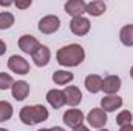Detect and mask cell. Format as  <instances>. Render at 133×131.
<instances>
[{"label":"cell","mask_w":133,"mask_h":131,"mask_svg":"<svg viewBox=\"0 0 133 131\" xmlns=\"http://www.w3.org/2000/svg\"><path fill=\"white\" fill-rule=\"evenodd\" d=\"M56 60L59 65L66 68L79 66L85 60V49L79 43H70L66 46H62L56 53Z\"/></svg>","instance_id":"cell-1"},{"label":"cell","mask_w":133,"mask_h":131,"mask_svg":"<svg viewBox=\"0 0 133 131\" xmlns=\"http://www.w3.org/2000/svg\"><path fill=\"white\" fill-rule=\"evenodd\" d=\"M19 117L25 125L42 123L48 119V110L43 105H25L20 110Z\"/></svg>","instance_id":"cell-2"},{"label":"cell","mask_w":133,"mask_h":131,"mask_svg":"<svg viewBox=\"0 0 133 131\" xmlns=\"http://www.w3.org/2000/svg\"><path fill=\"white\" fill-rule=\"evenodd\" d=\"M37 28L42 34H54L59 31L61 28V19L57 16H53V14H48L45 17H42L37 23Z\"/></svg>","instance_id":"cell-3"},{"label":"cell","mask_w":133,"mask_h":131,"mask_svg":"<svg viewBox=\"0 0 133 131\" xmlns=\"http://www.w3.org/2000/svg\"><path fill=\"white\" fill-rule=\"evenodd\" d=\"M62 120H64V123H65L66 127H70V128L74 130V128L84 125L85 116H84V113H82L81 110H77V108H70V110H66L65 113H64Z\"/></svg>","instance_id":"cell-4"},{"label":"cell","mask_w":133,"mask_h":131,"mask_svg":"<svg viewBox=\"0 0 133 131\" xmlns=\"http://www.w3.org/2000/svg\"><path fill=\"white\" fill-rule=\"evenodd\" d=\"M8 68L14 74H20V76H26L30 72V63H28V60L25 57H22V56H17V54L11 56L8 59Z\"/></svg>","instance_id":"cell-5"},{"label":"cell","mask_w":133,"mask_h":131,"mask_svg":"<svg viewBox=\"0 0 133 131\" xmlns=\"http://www.w3.org/2000/svg\"><path fill=\"white\" fill-rule=\"evenodd\" d=\"M90 30H91L90 20L87 17H84V16L82 17H74L70 22V31L74 34V35H77V37L87 35V34L90 33Z\"/></svg>","instance_id":"cell-6"},{"label":"cell","mask_w":133,"mask_h":131,"mask_svg":"<svg viewBox=\"0 0 133 131\" xmlns=\"http://www.w3.org/2000/svg\"><path fill=\"white\" fill-rule=\"evenodd\" d=\"M17 45H19V48H20L25 54H30V56H33L34 53L42 46L40 42H39L34 35H31V34H23V35L19 39Z\"/></svg>","instance_id":"cell-7"},{"label":"cell","mask_w":133,"mask_h":131,"mask_svg":"<svg viewBox=\"0 0 133 131\" xmlns=\"http://www.w3.org/2000/svg\"><path fill=\"white\" fill-rule=\"evenodd\" d=\"M121 90V77L116 74H110L105 76L102 79V91L105 96H113L118 94V91Z\"/></svg>","instance_id":"cell-8"},{"label":"cell","mask_w":133,"mask_h":131,"mask_svg":"<svg viewBox=\"0 0 133 131\" xmlns=\"http://www.w3.org/2000/svg\"><path fill=\"white\" fill-rule=\"evenodd\" d=\"M87 122L91 128L101 130L104 128V125L107 123V113L102 108H93L88 114H87Z\"/></svg>","instance_id":"cell-9"},{"label":"cell","mask_w":133,"mask_h":131,"mask_svg":"<svg viewBox=\"0 0 133 131\" xmlns=\"http://www.w3.org/2000/svg\"><path fill=\"white\" fill-rule=\"evenodd\" d=\"M85 8H87V3L84 0H68L64 6L65 12L68 16H71V19L82 17L85 14Z\"/></svg>","instance_id":"cell-10"},{"label":"cell","mask_w":133,"mask_h":131,"mask_svg":"<svg viewBox=\"0 0 133 131\" xmlns=\"http://www.w3.org/2000/svg\"><path fill=\"white\" fill-rule=\"evenodd\" d=\"M64 96H65V103L70 105V106H77L82 100V93L77 86L74 85H70V86H65L64 90Z\"/></svg>","instance_id":"cell-11"},{"label":"cell","mask_w":133,"mask_h":131,"mask_svg":"<svg viewBox=\"0 0 133 131\" xmlns=\"http://www.w3.org/2000/svg\"><path fill=\"white\" fill-rule=\"evenodd\" d=\"M33 62L34 65L37 66V68H42V66H46L50 63V59H51V51H50V48L46 46V45H42L36 53H34L33 56Z\"/></svg>","instance_id":"cell-12"},{"label":"cell","mask_w":133,"mask_h":131,"mask_svg":"<svg viewBox=\"0 0 133 131\" xmlns=\"http://www.w3.org/2000/svg\"><path fill=\"white\" fill-rule=\"evenodd\" d=\"M122 106V97H119L118 94H113V96H104L101 99V108L105 111V113H111V111H116Z\"/></svg>","instance_id":"cell-13"},{"label":"cell","mask_w":133,"mask_h":131,"mask_svg":"<svg viewBox=\"0 0 133 131\" xmlns=\"http://www.w3.org/2000/svg\"><path fill=\"white\" fill-rule=\"evenodd\" d=\"M11 94H12V97L16 99L17 102L25 100V99L28 97V94H30V83L25 82V80L14 82V85L11 88Z\"/></svg>","instance_id":"cell-14"},{"label":"cell","mask_w":133,"mask_h":131,"mask_svg":"<svg viewBox=\"0 0 133 131\" xmlns=\"http://www.w3.org/2000/svg\"><path fill=\"white\" fill-rule=\"evenodd\" d=\"M46 102L54 108V110H59L65 105V96H64V91L62 90H50L46 93Z\"/></svg>","instance_id":"cell-15"},{"label":"cell","mask_w":133,"mask_h":131,"mask_svg":"<svg viewBox=\"0 0 133 131\" xmlns=\"http://www.w3.org/2000/svg\"><path fill=\"white\" fill-rule=\"evenodd\" d=\"M85 88L90 94H98L102 91V77L98 74H88L85 77Z\"/></svg>","instance_id":"cell-16"},{"label":"cell","mask_w":133,"mask_h":131,"mask_svg":"<svg viewBox=\"0 0 133 131\" xmlns=\"http://www.w3.org/2000/svg\"><path fill=\"white\" fill-rule=\"evenodd\" d=\"M107 9V5L102 2V0H93L90 3H87V8H85V12L91 17H99L105 12Z\"/></svg>","instance_id":"cell-17"},{"label":"cell","mask_w":133,"mask_h":131,"mask_svg":"<svg viewBox=\"0 0 133 131\" xmlns=\"http://www.w3.org/2000/svg\"><path fill=\"white\" fill-rule=\"evenodd\" d=\"M73 79H74L73 72H70V71H66V69H57V71H54V74H53V82H54L56 85H66V83L73 82Z\"/></svg>","instance_id":"cell-18"},{"label":"cell","mask_w":133,"mask_h":131,"mask_svg":"<svg viewBox=\"0 0 133 131\" xmlns=\"http://www.w3.org/2000/svg\"><path fill=\"white\" fill-rule=\"evenodd\" d=\"M119 40L124 46H133V23H129L121 28Z\"/></svg>","instance_id":"cell-19"},{"label":"cell","mask_w":133,"mask_h":131,"mask_svg":"<svg viewBox=\"0 0 133 131\" xmlns=\"http://www.w3.org/2000/svg\"><path fill=\"white\" fill-rule=\"evenodd\" d=\"M14 114V108L8 100H0V123L9 120Z\"/></svg>","instance_id":"cell-20"},{"label":"cell","mask_w":133,"mask_h":131,"mask_svg":"<svg viewBox=\"0 0 133 131\" xmlns=\"http://www.w3.org/2000/svg\"><path fill=\"white\" fill-rule=\"evenodd\" d=\"M14 16L8 11H3L0 12V30H9L12 25H14Z\"/></svg>","instance_id":"cell-21"},{"label":"cell","mask_w":133,"mask_h":131,"mask_svg":"<svg viewBox=\"0 0 133 131\" xmlns=\"http://www.w3.org/2000/svg\"><path fill=\"white\" fill-rule=\"evenodd\" d=\"M132 120H133V114L129 110H124V111H121V113L116 116V123H118L119 127L129 125V123H132Z\"/></svg>","instance_id":"cell-22"},{"label":"cell","mask_w":133,"mask_h":131,"mask_svg":"<svg viewBox=\"0 0 133 131\" xmlns=\"http://www.w3.org/2000/svg\"><path fill=\"white\" fill-rule=\"evenodd\" d=\"M14 79L8 72H0V90H11L14 85Z\"/></svg>","instance_id":"cell-23"},{"label":"cell","mask_w":133,"mask_h":131,"mask_svg":"<svg viewBox=\"0 0 133 131\" xmlns=\"http://www.w3.org/2000/svg\"><path fill=\"white\" fill-rule=\"evenodd\" d=\"M31 0H25V2H14V5L19 8V9H26V8H30L31 6Z\"/></svg>","instance_id":"cell-24"},{"label":"cell","mask_w":133,"mask_h":131,"mask_svg":"<svg viewBox=\"0 0 133 131\" xmlns=\"http://www.w3.org/2000/svg\"><path fill=\"white\" fill-rule=\"evenodd\" d=\"M5 53H6V43L0 39V56H3Z\"/></svg>","instance_id":"cell-25"},{"label":"cell","mask_w":133,"mask_h":131,"mask_svg":"<svg viewBox=\"0 0 133 131\" xmlns=\"http://www.w3.org/2000/svg\"><path fill=\"white\" fill-rule=\"evenodd\" d=\"M14 5V2H9V0H0V6H3V8H8V6H12Z\"/></svg>","instance_id":"cell-26"},{"label":"cell","mask_w":133,"mask_h":131,"mask_svg":"<svg viewBox=\"0 0 133 131\" xmlns=\"http://www.w3.org/2000/svg\"><path fill=\"white\" fill-rule=\"evenodd\" d=\"M119 131H133V125L132 123H129V125H124V127H121Z\"/></svg>","instance_id":"cell-27"},{"label":"cell","mask_w":133,"mask_h":131,"mask_svg":"<svg viewBox=\"0 0 133 131\" xmlns=\"http://www.w3.org/2000/svg\"><path fill=\"white\" fill-rule=\"evenodd\" d=\"M73 131H90V130H88V127H85V125H81V127L74 128Z\"/></svg>","instance_id":"cell-28"},{"label":"cell","mask_w":133,"mask_h":131,"mask_svg":"<svg viewBox=\"0 0 133 131\" xmlns=\"http://www.w3.org/2000/svg\"><path fill=\"white\" fill-rule=\"evenodd\" d=\"M51 131H65L62 127H53V128H50Z\"/></svg>","instance_id":"cell-29"},{"label":"cell","mask_w":133,"mask_h":131,"mask_svg":"<svg viewBox=\"0 0 133 131\" xmlns=\"http://www.w3.org/2000/svg\"><path fill=\"white\" fill-rule=\"evenodd\" d=\"M37 131H51L50 128H40V130H37Z\"/></svg>","instance_id":"cell-30"},{"label":"cell","mask_w":133,"mask_h":131,"mask_svg":"<svg viewBox=\"0 0 133 131\" xmlns=\"http://www.w3.org/2000/svg\"><path fill=\"white\" fill-rule=\"evenodd\" d=\"M130 77H132V79H133V66H132V68H130Z\"/></svg>","instance_id":"cell-31"},{"label":"cell","mask_w":133,"mask_h":131,"mask_svg":"<svg viewBox=\"0 0 133 131\" xmlns=\"http://www.w3.org/2000/svg\"><path fill=\"white\" fill-rule=\"evenodd\" d=\"M98 131H110V130H105V128H101V130H98Z\"/></svg>","instance_id":"cell-32"},{"label":"cell","mask_w":133,"mask_h":131,"mask_svg":"<svg viewBox=\"0 0 133 131\" xmlns=\"http://www.w3.org/2000/svg\"><path fill=\"white\" fill-rule=\"evenodd\" d=\"M0 131H8L6 128H0Z\"/></svg>","instance_id":"cell-33"}]
</instances>
